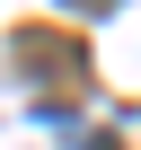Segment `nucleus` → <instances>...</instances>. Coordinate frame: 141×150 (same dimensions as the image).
<instances>
[{"instance_id": "f257e3e1", "label": "nucleus", "mask_w": 141, "mask_h": 150, "mask_svg": "<svg viewBox=\"0 0 141 150\" xmlns=\"http://www.w3.org/2000/svg\"><path fill=\"white\" fill-rule=\"evenodd\" d=\"M70 9H88V18H97V9H115V0H70Z\"/></svg>"}]
</instances>
